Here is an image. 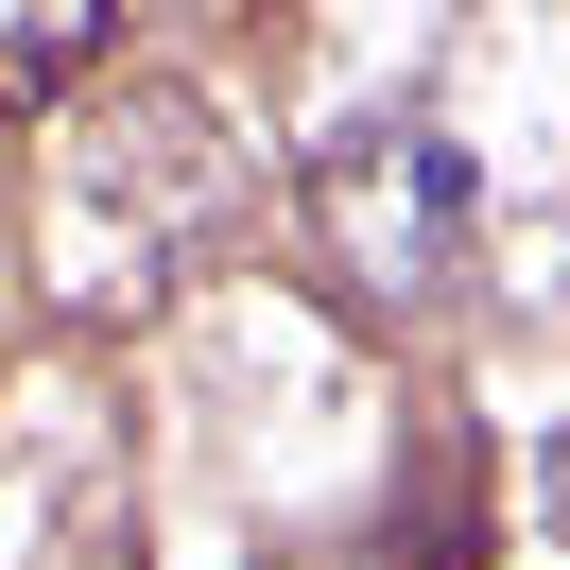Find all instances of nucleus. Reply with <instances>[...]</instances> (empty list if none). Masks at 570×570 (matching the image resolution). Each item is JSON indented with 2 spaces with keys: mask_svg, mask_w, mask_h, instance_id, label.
<instances>
[{
  "mask_svg": "<svg viewBox=\"0 0 570 570\" xmlns=\"http://www.w3.org/2000/svg\"><path fill=\"white\" fill-rule=\"evenodd\" d=\"M121 36V0H0V87L18 105H52V87H87Z\"/></svg>",
  "mask_w": 570,
  "mask_h": 570,
  "instance_id": "nucleus-2",
  "label": "nucleus"
},
{
  "mask_svg": "<svg viewBox=\"0 0 570 570\" xmlns=\"http://www.w3.org/2000/svg\"><path fill=\"white\" fill-rule=\"evenodd\" d=\"M553 535H570V432H553Z\"/></svg>",
  "mask_w": 570,
  "mask_h": 570,
  "instance_id": "nucleus-3",
  "label": "nucleus"
},
{
  "mask_svg": "<svg viewBox=\"0 0 570 570\" xmlns=\"http://www.w3.org/2000/svg\"><path fill=\"white\" fill-rule=\"evenodd\" d=\"M312 243H328V277H346L363 312H432V294H466L484 190H466V156L432 139V121H346V139L312 156Z\"/></svg>",
  "mask_w": 570,
  "mask_h": 570,
  "instance_id": "nucleus-1",
  "label": "nucleus"
}]
</instances>
